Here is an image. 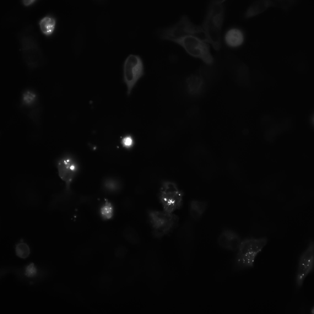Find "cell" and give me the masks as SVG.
I'll return each mask as SVG.
<instances>
[{"instance_id": "6da1fadb", "label": "cell", "mask_w": 314, "mask_h": 314, "mask_svg": "<svg viewBox=\"0 0 314 314\" xmlns=\"http://www.w3.org/2000/svg\"><path fill=\"white\" fill-rule=\"evenodd\" d=\"M225 0H213L209 3L202 25L208 43L216 50L221 45V36L224 18Z\"/></svg>"}, {"instance_id": "7a4b0ae2", "label": "cell", "mask_w": 314, "mask_h": 314, "mask_svg": "<svg viewBox=\"0 0 314 314\" xmlns=\"http://www.w3.org/2000/svg\"><path fill=\"white\" fill-rule=\"evenodd\" d=\"M160 36L162 39L173 42L186 36H192L208 43L201 25L194 24L186 15L182 16L174 25L162 29Z\"/></svg>"}, {"instance_id": "3957f363", "label": "cell", "mask_w": 314, "mask_h": 314, "mask_svg": "<svg viewBox=\"0 0 314 314\" xmlns=\"http://www.w3.org/2000/svg\"><path fill=\"white\" fill-rule=\"evenodd\" d=\"M267 243L266 238H248L241 241L235 259L236 270L253 267L256 256Z\"/></svg>"}, {"instance_id": "277c9868", "label": "cell", "mask_w": 314, "mask_h": 314, "mask_svg": "<svg viewBox=\"0 0 314 314\" xmlns=\"http://www.w3.org/2000/svg\"><path fill=\"white\" fill-rule=\"evenodd\" d=\"M183 195V193L174 182L167 180L161 183L159 197L163 210L174 213L182 206Z\"/></svg>"}, {"instance_id": "5b68a950", "label": "cell", "mask_w": 314, "mask_h": 314, "mask_svg": "<svg viewBox=\"0 0 314 314\" xmlns=\"http://www.w3.org/2000/svg\"><path fill=\"white\" fill-rule=\"evenodd\" d=\"M174 42L182 46L190 56L201 59L206 65L213 63L214 59L208 42L192 36H186Z\"/></svg>"}, {"instance_id": "8992f818", "label": "cell", "mask_w": 314, "mask_h": 314, "mask_svg": "<svg viewBox=\"0 0 314 314\" xmlns=\"http://www.w3.org/2000/svg\"><path fill=\"white\" fill-rule=\"evenodd\" d=\"M148 217L152 231L159 237L164 236L171 232L177 222V218L173 213L163 210L150 211Z\"/></svg>"}, {"instance_id": "52a82bcc", "label": "cell", "mask_w": 314, "mask_h": 314, "mask_svg": "<svg viewBox=\"0 0 314 314\" xmlns=\"http://www.w3.org/2000/svg\"><path fill=\"white\" fill-rule=\"evenodd\" d=\"M144 74V67L140 57L131 54L126 59L123 66V80L127 87V94H130L133 88Z\"/></svg>"}, {"instance_id": "ba28073f", "label": "cell", "mask_w": 314, "mask_h": 314, "mask_svg": "<svg viewBox=\"0 0 314 314\" xmlns=\"http://www.w3.org/2000/svg\"><path fill=\"white\" fill-rule=\"evenodd\" d=\"M55 165L59 178L65 183V192L67 193L70 191L71 183L78 171V164L71 155L67 153L57 159Z\"/></svg>"}, {"instance_id": "9c48e42d", "label": "cell", "mask_w": 314, "mask_h": 314, "mask_svg": "<svg viewBox=\"0 0 314 314\" xmlns=\"http://www.w3.org/2000/svg\"><path fill=\"white\" fill-rule=\"evenodd\" d=\"M314 265V245L311 241L299 258L296 276L297 287L302 286L306 278L313 270Z\"/></svg>"}, {"instance_id": "30bf717a", "label": "cell", "mask_w": 314, "mask_h": 314, "mask_svg": "<svg viewBox=\"0 0 314 314\" xmlns=\"http://www.w3.org/2000/svg\"><path fill=\"white\" fill-rule=\"evenodd\" d=\"M21 49L25 59L30 64H37L41 57L36 39L29 34L22 35L20 39Z\"/></svg>"}, {"instance_id": "8fae6325", "label": "cell", "mask_w": 314, "mask_h": 314, "mask_svg": "<svg viewBox=\"0 0 314 314\" xmlns=\"http://www.w3.org/2000/svg\"><path fill=\"white\" fill-rule=\"evenodd\" d=\"M241 241L238 234L229 229L223 231L218 239V243L220 247L231 251H237Z\"/></svg>"}, {"instance_id": "7c38bea8", "label": "cell", "mask_w": 314, "mask_h": 314, "mask_svg": "<svg viewBox=\"0 0 314 314\" xmlns=\"http://www.w3.org/2000/svg\"><path fill=\"white\" fill-rule=\"evenodd\" d=\"M224 41L228 46L235 48L240 46L244 41V35L242 31L233 28L228 30L224 36Z\"/></svg>"}, {"instance_id": "4fadbf2b", "label": "cell", "mask_w": 314, "mask_h": 314, "mask_svg": "<svg viewBox=\"0 0 314 314\" xmlns=\"http://www.w3.org/2000/svg\"><path fill=\"white\" fill-rule=\"evenodd\" d=\"M270 6V0H256L253 2L246 10L244 17L248 18L264 11Z\"/></svg>"}, {"instance_id": "5bb4252c", "label": "cell", "mask_w": 314, "mask_h": 314, "mask_svg": "<svg viewBox=\"0 0 314 314\" xmlns=\"http://www.w3.org/2000/svg\"><path fill=\"white\" fill-rule=\"evenodd\" d=\"M56 23V20L55 17L51 15H47L40 20L38 25L42 33L46 36H49L55 32Z\"/></svg>"}, {"instance_id": "9a60e30c", "label": "cell", "mask_w": 314, "mask_h": 314, "mask_svg": "<svg viewBox=\"0 0 314 314\" xmlns=\"http://www.w3.org/2000/svg\"><path fill=\"white\" fill-rule=\"evenodd\" d=\"M188 91L192 95H197L200 94L204 85L203 78L197 75H192L186 79Z\"/></svg>"}, {"instance_id": "2e32d148", "label": "cell", "mask_w": 314, "mask_h": 314, "mask_svg": "<svg viewBox=\"0 0 314 314\" xmlns=\"http://www.w3.org/2000/svg\"><path fill=\"white\" fill-rule=\"evenodd\" d=\"M205 201L193 200L189 206V212L191 216L194 220L199 219L205 212L207 207Z\"/></svg>"}, {"instance_id": "e0dca14e", "label": "cell", "mask_w": 314, "mask_h": 314, "mask_svg": "<svg viewBox=\"0 0 314 314\" xmlns=\"http://www.w3.org/2000/svg\"><path fill=\"white\" fill-rule=\"evenodd\" d=\"M15 251L16 255L22 258H26L30 253L29 246L23 239H21L16 244Z\"/></svg>"}, {"instance_id": "ac0fdd59", "label": "cell", "mask_w": 314, "mask_h": 314, "mask_svg": "<svg viewBox=\"0 0 314 314\" xmlns=\"http://www.w3.org/2000/svg\"><path fill=\"white\" fill-rule=\"evenodd\" d=\"M270 6L287 10L296 2L295 0H270Z\"/></svg>"}, {"instance_id": "d6986e66", "label": "cell", "mask_w": 314, "mask_h": 314, "mask_svg": "<svg viewBox=\"0 0 314 314\" xmlns=\"http://www.w3.org/2000/svg\"><path fill=\"white\" fill-rule=\"evenodd\" d=\"M36 99V95L34 92L27 90L23 94L22 102L24 105H30L33 104Z\"/></svg>"}, {"instance_id": "ffe728a7", "label": "cell", "mask_w": 314, "mask_h": 314, "mask_svg": "<svg viewBox=\"0 0 314 314\" xmlns=\"http://www.w3.org/2000/svg\"><path fill=\"white\" fill-rule=\"evenodd\" d=\"M25 274L28 277H33L36 275L37 270L33 263L27 265L25 269Z\"/></svg>"}, {"instance_id": "44dd1931", "label": "cell", "mask_w": 314, "mask_h": 314, "mask_svg": "<svg viewBox=\"0 0 314 314\" xmlns=\"http://www.w3.org/2000/svg\"><path fill=\"white\" fill-rule=\"evenodd\" d=\"M121 144L125 148L129 149L131 148L134 144L135 140L130 135H126L121 140Z\"/></svg>"}, {"instance_id": "7402d4cb", "label": "cell", "mask_w": 314, "mask_h": 314, "mask_svg": "<svg viewBox=\"0 0 314 314\" xmlns=\"http://www.w3.org/2000/svg\"><path fill=\"white\" fill-rule=\"evenodd\" d=\"M110 205L105 204L101 208V213L104 217L108 218L111 217L112 214V209Z\"/></svg>"}, {"instance_id": "603a6c76", "label": "cell", "mask_w": 314, "mask_h": 314, "mask_svg": "<svg viewBox=\"0 0 314 314\" xmlns=\"http://www.w3.org/2000/svg\"><path fill=\"white\" fill-rule=\"evenodd\" d=\"M127 233V238H129V239L133 240H137L139 238L138 234L136 232L134 229H130Z\"/></svg>"}, {"instance_id": "cb8c5ba5", "label": "cell", "mask_w": 314, "mask_h": 314, "mask_svg": "<svg viewBox=\"0 0 314 314\" xmlns=\"http://www.w3.org/2000/svg\"><path fill=\"white\" fill-rule=\"evenodd\" d=\"M36 1V0H23L22 1V3L24 6H28L32 5Z\"/></svg>"}]
</instances>
